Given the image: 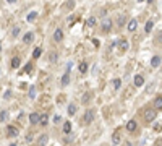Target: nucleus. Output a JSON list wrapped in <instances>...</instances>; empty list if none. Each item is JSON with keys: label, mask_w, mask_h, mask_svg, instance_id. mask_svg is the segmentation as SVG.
<instances>
[{"label": "nucleus", "mask_w": 162, "mask_h": 146, "mask_svg": "<svg viewBox=\"0 0 162 146\" xmlns=\"http://www.w3.org/2000/svg\"><path fill=\"white\" fill-rule=\"evenodd\" d=\"M92 120H94V111H86L84 114H83V123L84 125H89V123H92Z\"/></svg>", "instance_id": "nucleus-1"}, {"label": "nucleus", "mask_w": 162, "mask_h": 146, "mask_svg": "<svg viewBox=\"0 0 162 146\" xmlns=\"http://www.w3.org/2000/svg\"><path fill=\"white\" fill-rule=\"evenodd\" d=\"M101 28H102V31H104V33H109V31L112 29V20L109 18V16H104V18H102Z\"/></svg>", "instance_id": "nucleus-2"}, {"label": "nucleus", "mask_w": 162, "mask_h": 146, "mask_svg": "<svg viewBox=\"0 0 162 146\" xmlns=\"http://www.w3.org/2000/svg\"><path fill=\"white\" fill-rule=\"evenodd\" d=\"M157 115V111L156 109H147L146 112H144V120L149 123V122H154V119H156Z\"/></svg>", "instance_id": "nucleus-3"}, {"label": "nucleus", "mask_w": 162, "mask_h": 146, "mask_svg": "<svg viewBox=\"0 0 162 146\" xmlns=\"http://www.w3.org/2000/svg\"><path fill=\"white\" fill-rule=\"evenodd\" d=\"M20 135V130L13 125H8L7 127V136H10V138H15V136Z\"/></svg>", "instance_id": "nucleus-4"}, {"label": "nucleus", "mask_w": 162, "mask_h": 146, "mask_svg": "<svg viewBox=\"0 0 162 146\" xmlns=\"http://www.w3.org/2000/svg\"><path fill=\"white\" fill-rule=\"evenodd\" d=\"M117 45H118V49H120L122 52H127L128 49H130V42H128L127 39H118Z\"/></svg>", "instance_id": "nucleus-5"}, {"label": "nucleus", "mask_w": 162, "mask_h": 146, "mask_svg": "<svg viewBox=\"0 0 162 146\" xmlns=\"http://www.w3.org/2000/svg\"><path fill=\"white\" fill-rule=\"evenodd\" d=\"M136 28H138V20H136V18H131V20L128 21L127 29L130 31V33H133V31H136Z\"/></svg>", "instance_id": "nucleus-6"}, {"label": "nucleus", "mask_w": 162, "mask_h": 146, "mask_svg": "<svg viewBox=\"0 0 162 146\" xmlns=\"http://www.w3.org/2000/svg\"><path fill=\"white\" fill-rule=\"evenodd\" d=\"M39 120H40V115L37 114V112H33V114L29 115V123L31 125H37Z\"/></svg>", "instance_id": "nucleus-7"}, {"label": "nucleus", "mask_w": 162, "mask_h": 146, "mask_svg": "<svg viewBox=\"0 0 162 146\" xmlns=\"http://www.w3.org/2000/svg\"><path fill=\"white\" fill-rule=\"evenodd\" d=\"M136 128H138L136 120H128V123H127V131L133 133V131H136Z\"/></svg>", "instance_id": "nucleus-8"}, {"label": "nucleus", "mask_w": 162, "mask_h": 146, "mask_svg": "<svg viewBox=\"0 0 162 146\" xmlns=\"http://www.w3.org/2000/svg\"><path fill=\"white\" fill-rule=\"evenodd\" d=\"M62 39H63V31H62L60 28H57V29L54 31V41H55V42H60Z\"/></svg>", "instance_id": "nucleus-9"}, {"label": "nucleus", "mask_w": 162, "mask_h": 146, "mask_svg": "<svg viewBox=\"0 0 162 146\" xmlns=\"http://www.w3.org/2000/svg\"><path fill=\"white\" fill-rule=\"evenodd\" d=\"M33 39H34V33H33V31H29V33H26V34L23 36V42H25V44H31Z\"/></svg>", "instance_id": "nucleus-10"}, {"label": "nucleus", "mask_w": 162, "mask_h": 146, "mask_svg": "<svg viewBox=\"0 0 162 146\" xmlns=\"http://www.w3.org/2000/svg\"><path fill=\"white\" fill-rule=\"evenodd\" d=\"M152 106H154L156 111H162V96H157L154 99V102H152Z\"/></svg>", "instance_id": "nucleus-11"}, {"label": "nucleus", "mask_w": 162, "mask_h": 146, "mask_svg": "<svg viewBox=\"0 0 162 146\" xmlns=\"http://www.w3.org/2000/svg\"><path fill=\"white\" fill-rule=\"evenodd\" d=\"M120 141H122V136H120V131H114V135H112V143L115 146L120 145Z\"/></svg>", "instance_id": "nucleus-12"}, {"label": "nucleus", "mask_w": 162, "mask_h": 146, "mask_svg": "<svg viewBox=\"0 0 162 146\" xmlns=\"http://www.w3.org/2000/svg\"><path fill=\"white\" fill-rule=\"evenodd\" d=\"M133 83H135V86H136V88H139V86L144 85V78H143L141 75H136L135 78H133Z\"/></svg>", "instance_id": "nucleus-13"}, {"label": "nucleus", "mask_w": 162, "mask_h": 146, "mask_svg": "<svg viewBox=\"0 0 162 146\" xmlns=\"http://www.w3.org/2000/svg\"><path fill=\"white\" fill-rule=\"evenodd\" d=\"M47 141H49V136L44 133V135H40V136H39V140H37V146H46V145H47Z\"/></svg>", "instance_id": "nucleus-14"}, {"label": "nucleus", "mask_w": 162, "mask_h": 146, "mask_svg": "<svg viewBox=\"0 0 162 146\" xmlns=\"http://www.w3.org/2000/svg\"><path fill=\"white\" fill-rule=\"evenodd\" d=\"M161 57H159V55H154V57H152V59H151V67H154V68H156V67H159V65H161Z\"/></svg>", "instance_id": "nucleus-15"}, {"label": "nucleus", "mask_w": 162, "mask_h": 146, "mask_svg": "<svg viewBox=\"0 0 162 146\" xmlns=\"http://www.w3.org/2000/svg\"><path fill=\"white\" fill-rule=\"evenodd\" d=\"M63 133H65V135L71 133V122L70 120H66L65 123H63Z\"/></svg>", "instance_id": "nucleus-16"}, {"label": "nucleus", "mask_w": 162, "mask_h": 146, "mask_svg": "<svg viewBox=\"0 0 162 146\" xmlns=\"http://www.w3.org/2000/svg\"><path fill=\"white\" fill-rule=\"evenodd\" d=\"M20 63H21V60H20V57H13V59H11V68H18V67H20Z\"/></svg>", "instance_id": "nucleus-17"}, {"label": "nucleus", "mask_w": 162, "mask_h": 146, "mask_svg": "<svg viewBox=\"0 0 162 146\" xmlns=\"http://www.w3.org/2000/svg\"><path fill=\"white\" fill-rule=\"evenodd\" d=\"M68 83H70V73H65L62 76V86H66Z\"/></svg>", "instance_id": "nucleus-18"}, {"label": "nucleus", "mask_w": 162, "mask_h": 146, "mask_svg": "<svg viewBox=\"0 0 162 146\" xmlns=\"http://www.w3.org/2000/svg\"><path fill=\"white\" fill-rule=\"evenodd\" d=\"M39 123L42 127H46L47 123H49V117H47V114H44V115H40V120H39Z\"/></svg>", "instance_id": "nucleus-19"}, {"label": "nucleus", "mask_w": 162, "mask_h": 146, "mask_svg": "<svg viewBox=\"0 0 162 146\" xmlns=\"http://www.w3.org/2000/svg\"><path fill=\"white\" fill-rule=\"evenodd\" d=\"M152 28H154V23H152V21H147L146 25H144V31H146L147 34L152 31Z\"/></svg>", "instance_id": "nucleus-20"}, {"label": "nucleus", "mask_w": 162, "mask_h": 146, "mask_svg": "<svg viewBox=\"0 0 162 146\" xmlns=\"http://www.w3.org/2000/svg\"><path fill=\"white\" fill-rule=\"evenodd\" d=\"M20 31H21L20 26H13V29H11V36H13V37H18V36H20Z\"/></svg>", "instance_id": "nucleus-21"}, {"label": "nucleus", "mask_w": 162, "mask_h": 146, "mask_svg": "<svg viewBox=\"0 0 162 146\" xmlns=\"http://www.w3.org/2000/svg\"><path fill=\"white\" fill-rule=\"evenodd\" d=\"M78 68H80V71H81V73H86V71H88V63H86V62H81Z\"/></svg>", "instance_id": "nucleus-22"}, {"label": "nucleus", "mask_w": 162, "mask_h": 146, "mask_svg": "<svg viewBox=\"0 0 162 146\" xmlns=\"http://www.w3.org/2000/svg\"><path fill=\"white\" fill-rule=\"evenodd\" d=\"M76 114V106L75 104H70L68 106V115H75Z\"/></svg>", "instance_id": "nucleus-23"}, {"label": "nucleus", "mask_w": 162, "mask_h": 146, "mask_svg": "<svg viewBox=\"0 0 162 146\" xmlns=\"http://www.w3.org/2000/svg\"><path fill=\"white\" fill-rule=\"evenodd\" d=\"M7 119H8V112L2 111L0 112V122H7Z\"/></svg>", "instance_id": "nucleus-24"}, {"label": "nucleus", "mask_w": 162, "mask_h": 146, "mask_svg": "<svg viewBox=\"0 0 162 146\" xmlns=\"http://www.w3.org/2000/svg\"><path fill=\"white\" fill-rule=\"evenodd\" d=\"M120 86H122V80L120 78H115L114 80V89H120Z\"/></svg>", "instance_id": "nucleus-25"}, {"label": "nucleus", "mask_w": 162, "mask_h": 146, "mask_svg": "<svg viewBox=\"0 0 162 146\" xmlns=\"http://www.w3.org/2000/svg\"><path fill=\"white\" fill-rule=\"evenodd\" d=\"M36 18H37V13H36V11H31L29 15H28V18H26V20H28V21L31 23V21H34Z\"/></svg>", "instance_id": "nucleus-26"}, {"label": "nucleus", "mask_w": 162, "mask_h": 146, "mask_svg": "<svg viewBox=\"0 0 162 146\" xmlns=\"http://www.w3.org/2000/svg\"><path fill=\"white\" fill-rule=\"evenodd\" d=\"M40 54H42L40 47H36V49H34V52H33V57H34V59H39V57H40Z\"/></svg>", "instance_id": "nucleus-27"}, {"label": "nucleus", "mask_w": 162, "mask_h": 146, "mask_svg": "<svg viewBox=\"0 0 162 146\" xmlns=\"http://www.w3.org/2000/svg\"><path fill=\"white\" fill-rule=\"evenodd\" d=\"M97 20H96V16H89V20H88V25L89 26H96Z\"/></svg>", "instance_id": "nucleus-28"}, {"label": "nucleus", "mask_w": 162, "mask_h": 146, "mask_svg": "<svg viewBox=\"0 0 162 146\" xmlns=\"http://www.w3.org/2000/svg\"><path fill=\"white\" fill-rule=\"evenodd\" d=\"M89 99H91V94H89V93H88V94H84L83 97H81V101H83V104H88V102H89Z\"/></svg>", "instance_id": "nucleus-29"}, {"label": "nucleus", "mask_w": 162, "mask_h": 146, "mask_svg": "<svg viewBox=\"0 0 162 146\" xmlns=\"http://www.w3.org/2000/svg\"><path fill=\"white\" fill-rule=\"evenodd\" d=\"M28 96H29L31 99H34V97H36V88H34V86H31V88H29V94H28Z\"/></svg>", "instance_id": "nucleus-30"}, {"label": "nucleus", "mask_w": 162, "mask_h": 146, "mask_svg": "<svg viewBox=\"0 0 162 146\" xmlns=\"http://www.w3.org/2000/svg\"><path fill=\"white\" fill-rule=\"evenodd\" d=\"M60 122H62V117L58 115V114H57V115H54V123H57V125H58Z\"/></svg>", "instance_id": "nucleus-31"}, {"label": "nucleus", "mask_w": 162, "mask_h": 146, "mask_svg": "<svg viewBox=\"0 0 162 146\" xmlns=\"http://www.w3.org/2000/svg\"><path fill=\"white\" fill-rule=\"evenodd\" d=\"M123 23H125V16L120 15L118 16V26H123Z\"/></svg>", "instance_id": "nucleus-32"}, {"label": "nucleus", "mask_w": 162, "mask_h": 146, "mask_svg": "<svg viewBox=\"0 0 162 146\" xmlns=\"http://www.w3.org/2000/svg\"><path fill=\"white\" fill-rule=\"evenodd\" d=\"M71 67H73V62H68V63H66V70H65V73H70Z\"/></svg>", "instance_id": "nucleus-33"}, {"label": "nucleus", "mask_w": 162, "mask_h": 146, "mask_svg": "<svg viewBox=\"0 0 162 146\" xmlns=\"http://www.w3.org/2000/svg\"><path fill=\"white\" fill-rule=\"evenodd\" d=\"M50 60H52V62H55V60H57V55H55V52H50Z\"/></svg>", "instance_id": "nucleus-34"}, {"label": "nucleus", "mask_w": 162, "mask_h": 146, "mask_svg": "<svg viewBox=\"0 0 162 146\" xmlns=\"http://www.w3.org/2000/svg\"><path fill=\"white\" fill-rule=\"evenodd\" d=\"M117 42H118V41H114V42H112V44L109 45V49H110V51H112V49H114V47H115V45H117Z\"/></svg>", "instance_id": "nucleus-35"}, {"label": "nucleus", "mask_w": 162, "mask_h": 146, "mask_svg": "<svg viewBox=\"0 0 162 146\" xmlns=\"http://www.w3.org/2000/svg\"><path fill=\"white\" fill-rule=\"evenodd\" d=\"M10 93H11V91H7V93H5V96H3V97H5V99H8V97H10Z\"/></svg>", "instance_id": "nucleus-36"}, {"label": "nucleus", "mask_w": 162, "mask_h": 146, "mask_svg": "<svg viewBox=\"0 0 162 146\" xmlns=\"http://www.w3.org/2000/svg\"><path fill=\"white\" fill-rule=\"evenodd\" d=\"M92 44H94V45H97V47H99V41H97V39H92Z\"/></svg>", "instance_id": "nucleus-37"}, {"label": "nucleus", "mask_w": 162, "mask_h": 146, "mask_svg": "<svg viewBox=\"0 0 162 146\" xmlns=\"http://www.w3.org/2000/svg\"><path fill=\"white\" fill-rule=\"evenodd\" d=\"M10 146H18V145H15V143H11V145Z\"/></svg>", "instance_id": "nucleus-38"}, {"label": "nucleus", "mask_w": 162, "mask_h": 146, "mask_svg": "<svg viewBox=\"0 0 162 146\" xmlns=\"http://www.w3.org/2000/svg\"><path fill=\"white\" fill-rule=\"evenodd\" d=\"M101 146H106V145H101Z\"/></svg>", "instance_id": "nucleus-39"}]
</instances>
